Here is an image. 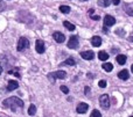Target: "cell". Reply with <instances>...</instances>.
I'll list each match as a JSON object with an SVG mask.
<instances>
[{
    "label": "cell",
    "mask_w": 133,
    "mask_h": 117,
    "mask_svg": "<svg viewBox=\"0 0 133 117\" xmlns=\"http://www.w3.org/2000/svg\"><path fill=\"white\" fill-rule=\"evenodd\" d=\"M4 107L5 108H9L12 111H16L18 109H21L23 107V102L21 99L16 96H12V97H8L4 101Z\"/></svg>",
    "instance_id": "6da1fadb"
},
{
    "label": "cell",
    "mask_w": 133,
    "mask_h": 117,
    "mask_svg": "<svg viewBox=\"0 0 133 117\" xmlns=\"http://www.w3.org/2000/svg\"><path fill=\"white\" fill-rule=\"evenodd\" d=\"M66 78V73L64 71H55V72H50L48 74V79L51 83H55L56 79H65Z\"/></svg>",
    "instance_id": "7a4b0ae2"
},
{
    "label": "cell",
    "mask_w": 133,
    "mask_h": 117,
    "mask_svg": "<svg viewBox=\"0 0 133 117\" xmlns=\"http://www.w3.org/2000/svg\"><path fill=\"white\" fill-rule=\"evenodd\" d=\"M99 103H101V107L103 109H109L110 108V97L106 94H103L99 97Z\"/></svg>",
    "instance_id": "3957f363"
},
{
    "label": "cell",
    "mask_w": 133,
    "mask_h": 117,
    "mask_svg": "<svg viewBox=\"0 0 133 117\" xmlns=\"http://www.w3.org/2000/svg\"><path fill=\"white\" fill-rule=\"evenodd\" d=\"M29 46V41L26 37H21L18 42V51H23Z\"/></svg>",
    "instance_id": "277c9868"
},
{
    "label": "cell",
    "mask_w": 133,
    "mask_h": 117,
    "mask_svg": "<svg viewBox=\"0 0 133 117\" xmlns=\"http://www.w3.org/2000/svg\"><path fill=\"white\" fill-rule=\"evenodd\" d=\"M78 46V37L77 36H70V39L68 42V48L69 49H76Z\"/></svg>",
    "instance_id": "5b68a950"
},
{
    "label": "cell",
    "mask_w": 133,
    "mask_h": 117,
    "mask_svg": "<svg viewBox=\"0 0 133 117\" xmlns=\"http://www.w3.org/2000/svg\"><path fill=\"white\" fill-rule=\"evenodd\" d=\"M116 23V19L112 15H105L104 18V27H111Z\"/></svg>",
    "instance_id": "8992f818"
},
{
    "label": "cell",
    "mask_w": 133,
    "mask_h": 117,
    "mask_svg": "<svg viewBox=\"0 0 133 117\" xmlns=\"http://www.w3.org/2000/svg\"><path fill=\"white\" fill-rule=\"evenodd\" d=\"M35 49H36L37 53H43L46 48H44V42L42 39H37L36 43H35Z\"/></svg>",
    "instance_id": "52a82bcc"
},
{
    "label": "cell",
    "mask_w": 133,
    "mask_h": 117,
    "mask_svg": "<svg viewBox=\"0 0 133 117\" xmlns=\"http://www.w3.org/2000/svg\"><path fill=\"white\" fill-rule=\"evenodd\" d=\"M81 57L83 58V59L85 60H91L95 58V52L94 51H83V52H81Z\"/></svg>",
    "instance_id": "ba28073f"
},
{
    "label": "cell",
    "mask_w": 133,
    "mask_h": 117,
    "mask_svg": "<svg viewBox=\"0 0 133 117\" xmlns=\"http://www.w3.org/2000/svg\"><path fill=\"white\" fill-rule=\"evenodd\" d=\"M88 109H89V106H88V103H85V102H81L77 106V113L78 114H85L88 111Z\"/></svg>",
    "instance_id": "9c48e42d"
},
{
    "label": "cell",
    "mask_w": 133,
    "mask_h": 117,
    "mask_svg": "<svg viewBox=\"0 0 133 117\" xmlns=\"http://www.w3.org/2000/svg\"><path fill=\"white\" fill-rule=\"evenodd\" d=\"M53 37H54V39H55L57 43H63V42L65 41L64 35H63L62 32H60V31H55V32H54Z\"/></svg>",
    "instance_id": "30bf717a"
},
{
    "label": "cell",
    "mask_w": 133,
    "mask_h": 117,
    "mask_svg": "<svg viewBox=\"0 0 133 117\" xmlns=\"http://www.w3.org/2000/svg\"><path fill=\"white\" fill-rule=\"evenodd\" d=\"M118 78L122 79V80H127V79L130 78L129 71H127V70H122V71L118 73Z\"/></svg>",
    "instance_id": "8fae6325"
},
{
    "label": "cell",
    "mask_w": 133,
    "mask_h": 117,
    "mask_svg": "<svg viewBox=\"0 0 133 117\" xmlns=\"http://www.w3.org/2000/svg\"><path fill=\"white\" fill-rule=\"evenodd\" d=\"M91 44L94 46H101L102 45V38L99 36H94L91 37Z\"/></svg>",
    "instance_id": "7c38bea8"
},
{
    "label": "cell",
    "mask_w": 133,
    "mask_h": 117,
    "mask_svg": "<svg viewBox=\"0 0 133 117\" xmlns=\"http://www.w3.org/2000/svg\"><path fill=\"white\" fill-rule=\"evenodd\" d=\"M19 87V82L18 81H14V80H11L7 85V90H14Z\"/></svg>",
    "instance_id": "4fadbf2b"
},
{
    "label": "cell",
    "mask_w": 133,
    "mask_h": 117,
    "mask_svg": "<svg viewBox=\"0 0 133 117\" xmlns=\"http://www.w3.org/2000/svg\"><path fill=\"white\" fill-rule=\"evenodd\" d=\"M116 60H117V63L119 65H124L125 63H126V56L125 55H118L117 57H116Z\"/></svg>",
    "instance_id": "5bb4252c"
},
{
    "label": "cell",
    "mask_w": 133,
    "mask_h": 117,
    "mask_svg": "<svg viewBox=\"0 0 133 117\" xmlns=\"http://www.w3.org/2000/svg\"><path fill=\"white\" fill-rule=\"evenodd\" d=\"M63 26L66 28L68 30H70V31H74V30L76 29V27H75V24H72V23H70L69 21H64L63 22Z\"/></svg>",
    "instance_id": "9a60e30c"
},
{
    "label": "cell",
    "mask_w": 133,
    "mask_h": 117,
    "mask_svg": "<svg viewBox=\"0 0 133 117\" xmlns=\"http://www.w3.org/2000/svg\"><path fill=\"white\" fill-rule=\"evenodd\" d=\"M62 65H68V66H75L76 65V62L74 58H68V59H65L64 62L62 63Z\"/></svg>",
    "instance_id": "2e32d148"
},
{
    "label": "cell",
    "mask_w": 133,
    "mask_h": 117,
    "mask_svg": "<svg viewBox=\"0 0 133 117\" xmlns=\"http://www.w3.org/2000/svg\"><path fill=\"white\" fill-rule=\"evenodd\" d=\"M109 57H110V56H109L108 52H105V51H101V52H98V58L101 60H108Z\"/></svg>",
    "instance_id": "e0dca14e"
},
{
    "label": "cell",
    "mask_w": 133,
    "mask_h": 117,
    "mask_svg": "<svg viewBox=\"0 0 133 117\" xmlns=\"http://www.w3.org/2000/svg\"><path fill=\"white\" fill-rule=\"evenodd\" d=\"M102 66H103V69L105 70L106 72H111L113 70V65L111 64V63H104Z\"/></svg>",
    "instance_id": "ac0fdd59"
},
{
    "label": "cell",
    "mask_w": 133,
    "mask_h": 117,
    "mask_svg": "<svg viewBox=\"0 0 133 117\" xmlns=\"http://www.w3.org/2000/svg\"><path fill=\"white\" fill-rule=\"evenodd\" d=\"M70 7L69 6H65V5H62V6H60V11H61V13H64V14H68V13H70Z\"/></svg>",
    "instance_id": "d6986e66"
},
{
    "label": "cell",
    "mask_w": 133,
    "mask_h": 117,
    "mask_svg": "<svg viewBox=\"0 0 133 117\" xmlns=\"http://www.w3.org/2000/svg\"><path fill=\"white\" fill-rule=\"evenodd\" d=\"M35 113H36V107H35L34 104H30L29 109H28V114H29L30 116H33V115H35Z\"/></svg>",
    "instance_id": "ffe728a7"
},
{
    "label": "cell",
    "mask_w": 133,
    "mask_h": 117,
    "mask_svg": "<svg viewBox=\"0 0 133 117\" xmlns=\"http://www.w3.org/2000/svg\"><path fill=\"white\" fill-rule=\"evenodd\" d=\"M110 4H111V0H101V1H98V5L104 7H108Z\"/></svg>",
    "instance_id": "44dd1931"
},
{
    "label": "cell",
    "mask_w": 133,
    "mask_h": 117,
    "mask_svg": "<svg viewBox=\"0 0 133 117\" xmlns=\"http://www.w3.org/2000/svg\"><path fill=\"white\" fill-rule=\"evenodd\" d=\"M91 117H102V114L99 113L97 109H95V110H92V113H91Z\"/></svg>",
    "instance_id": "7402d4cb"
},
{
    "label": "cell",
    "mask_w": 133,
    "mask_h": 117,
    "mask_svg": "<svg viewBox=\"0 0 133 117\" xmlns=\"http://www.w3.org/2000/svg\"><path fill=\"white\" fill-rule=\"evenodd\" d=\"M125 12H126L129 15H133V9L131 8V7L126 6V5H125Z\"/></svg>",
    "instance_id": "603a6c76"
},
{
    "label": "cell",
    "mask_w": 133,
    "mask_h": 117,
    "mask_svg": "<svg viewBox=\"0 0 133 117\" xmlns=\"http://www.w3.org/2000/svg\"><path fill=\"white\" fill-rule=\"evenodd\" d=\"M98 85H99V87L101 88H105L106 87V81L105 80H101L98 82Z\"/></svg>",
    "instance_id": "cb8c5ba5"
},
{
    "label": "cell",
    "mask_w": 133,
    "mask_h": 117,
    "mask_svg": "<svg viewBox=\"0 0 133 117\" xmlns=\"http://www.w3.org/2000/svg\"><path fill=\"white\" fill-rule=\"evenodd\" d=\"M61 90H62L64 94H68L69 93V88L66 87V86H61Z\"/></svg>",
    "instance_id": "d4e9b609"
},
{
    "label": "cell",
    "mask_w": 133,
    "mask_h": 117,
    "mask_svg": "<svg viewBox=\"0 0 133 117\" xmlns=\"http://www.w3.org/2000/svg\"><path fill=\"white\" fill-rule=\"evenodd\" d=\"M5 8H6V5L4 4V1H1V0H0V12H2Z\"/></svg>",
    "instance_id": "484cf974"
},
{
    "label": "cell",
    "mask_w": 133,
    "mask_h": 117,
    "mask_svg": "<svg viewBox=\"0 0 133 117\" xmlns=\"http://www.w3.org/2000/svg\"><path fill=\"white\" fill-rule=\"evenodd\" d=\"M84 92H85V95H89V93H90V87H85L84 88Z\"/></svg>",
    "instance_id": "4316f807"
},
{
    "label": "cell",
    "mask_w": 133,
    "mask_h": 117,
    "mask_svg": "<svg viewBox=\"0 0 133 117\" xmlns=\"http://www.w3.org/2000/svg\"><path fill=\"white\" fill-rule=\"evenodd\" d=\"M91 19H92V20H95V21H99V19H101V18H99V16H97V15H92Z\"/></svg>",
    "instance_id": "83f0119b"
},
{
    "label": "cell",
    "mask_w": 133,
    "mask_h": 117,
    "mask_svg": "<svg viewBox=\"0 0 133 117\" xmlns=\"http://www.w3.org/2000/svg\"><path fill=\"white\" fill-rule=\"evenodd\" d=\"M116 34H117V35H122V36H123V35H124V31H123L122 29H120V30H116Z\"/></svg>",
    "instance_id": "f1b7e54d"
},
{
    "label": "cell",
    "mask_w": 133,
    "mask_h": 117,
    "mask_svg": "<svg viewBox=\"0 0 133 117\" xmlns=\"http://www.w3.org/2000/svg\"><path fill=\"white\" fill-rule=\"evenodd\" d=\"M112 4L117 6V5H119V4H120V0H112Z\"/></svg>",
    "instance_id": "f546056e"
},
{
    "label": "cell",
    "mask_w": 133,
    "mask_h": 117,
    "mask_svg": "<svg viewBox=\"0 0 133 117\" xmlns=\"http://www.w3.org/2000/svg\"><path fill=\"white\" fill-rule=\"evenodd\" d=\"M94 12H95L94 8H90V9H89V14H90V15H92V14H94Z\"/></svg>",
    "instance_id": "4dcf8cb0"
},
{
    "label": "cell",
    "mask_w": 133,
    "mask_h": 117,
    "mask_svg": "<svg viewBox=\"0 0 133 117\" xmlns=\"http://www.w3.org/2000/svg\"><path fill=\"white\" fill-rule=\"evenodd\" d=\"M129 41H130V42H133V36H130V37H129Z\"/></svg>",
    "instance_id": "1f68e13d"
},
{
    "label": "cell",
    "mask_w": 133,
    "mask_h": 117,
    "mask_svg": "<svg viewBox=\"0 0 133 117\" xmlns=\"http://www.w3.org/2000/svg\"><path fill=\"white\" fill-rule=\"evenodd\" d=\"M1 72H2V67L0 66V74H1Z\"/></svg>",
    "instance_id": "d6a6232c"
},
{
    "label": "cell",
    "mask_w": 133,
    "mask_h": 117,
    "mask_svg": "<svg viewBox=\"0 0 133 117\" xmlns=\"http://www.w3.org/2000/svg\"><path fill=\"white\" fill-rule=\"evenodd\" d=\"M131 71L133 72V64H132V66H131Z\"/></svg>",
    "instance_id": "836d02e7"
},
{
    "label": "cell",
    "mask_w": 133,
    "mask_h": 117,
    "mask_svg": "<svg viewBox=\"0 0 133 117\" xmlns=\"http://www.w3.org/2000/svg\"><path fill=\"white\" fill-rule=\"evenodd\" d=\"M81 1H87V0H81Z\"/></svg>",
    "instance_id": "e575fe53"
},
{
    "label": "cell",
    "mask_w": 133,
    "mask_h": 117,
    "mask_svg": "<svg viewBox=\"0 0 133 117\" xmlns=\"http://www.w3.org/2000/svg\"><path fill=\"white\" fill-rule=\"evenodd\" d=\"M130 117H133V116H130Z\"/></svg>",
    "instance_id": "d590c367"
}]
</instances>
